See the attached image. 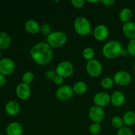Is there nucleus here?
<instances>
[{"label": "nucleus", "instance_id": "nucleus-36", "mask_svg": "<svg viewBox=\"0 0 135 135\" xmlns=\"http://www.w3.org/2000/svg\"><path fill=\"white\" fill-rule=\"evenodd\" d=\"M127 55H129V53H128V51L127 49L125 48H123V50H121V55L123 57H125L127 56Z\"/></svg>", "mask_w": 135, "mask_h": 135}, {"label": "nucleus", "instance_id": "nucleus-28", "mask_svg": "<svg viewBox=\"0 0 135 135\" xmlns=\"http://www.w3.org/2000/svg\"><path fill=\"white\" fill-rule=\"evenodd\" d=\"M127 50L129 55L131 56H135V39L130 40L127 45Z\"/></svg>", "mask_w": 135, "mask_h": 135}, {"label": "nucleus", "instance_id": "nucleus-29", "mask_svg": "<svg viewBox=\"0 0 135 135\" xmlns=\"http://www.w3.org/2000/svg\"><path fill=\"white\" fill-rule=\"evenodd\" d=\"M40 32L43 35L48 36L51 32V28L47 23H44L40 27Z\"/></svg>", "mask_w": 135, "mask_h": 135}, {"label": "nucleus", "instance_id": "nucleus-4", "mask_svg": "<svg viewBox=\"0 0 135 135\" xmlns=\"http://www.w3.org/2000/svg\"><path fill=\"white\" fill-rule=\"evenodd\" d=\"M67 40V34L63 31H52L47 36V43L54 48H59L66 44Z\"/></svg>", "mask_w": 135, "mask_h": 135}, {"label": "nucleus", "instance_id": "nucleus-20", "mask_svg": "<svg viewBox=\"0 0 135 135\" xmlns=\"http://www.w3.org/2000/svg\"><path fill=\"white\" fill-rule=\"evenodd\" d=\"M11 38L5 32H0V50H5L10 46Z\"/></svg>", "mask_w": 135, "mask_h": 135}, {"label": "nucleus", "instance_id": "nucleus-18", "mask_svg": "<svg viewBox=\"0 0 135 135\" xmlns=\"http://www.w3.org/2000/svg\"><path fill=\"white\" fill-rule=\"evenodd\" d=\"M25 30L31 34H36L40 32V25L36 21L33 19H29L25 23Z\"/></svg>", "mask_w": 135, "mask_h": 135}, {"label": "nucleus", "instance_id": "nucleus-26", "mask_svg": "<svg viewBox=\"0 0 135 135\" xmlns=\"http://www.w3.org/2000/svg\"><path fill=\"white\" fill-rule=\"evenodd\" d=\"M34 79V73L31 71H26L22 75V81L25 84H30L33 82Z\"/></svg>", "mask_w": 135, "mask_h": 135}, {"label": "nucleus", "instance_id": "nucleus-27", "mask_svg": "<svg viewBox=\"0 0 135 135\" xmlns=\"http://www.w3.org/2000/svg\"><path fill=\"white\" fill-rule=\"evenodd\" d=\"M101 125L98 123H92L89 127V132L92 135H97L101 131Z\"/></svg>", "mask_w": 135, "mask_h": 135}, {"label": "nucleus", "instance_id": "nucleus-24", "mask_svg": "<svg viewBox=\"0 0 135 135\" xmlns=\"http://www.w3.org/2000/svg\"><path fill=\"white\" fill-rule=\"evenodd\" d=\"M112 125L115 129H120L121 128L123 127L124 123L123 121V118L121 117L119 115H116L113 117V118L112 119Z\"/></svg>", "mask_w": 135, "mask_h": 135}, {"label": "nucleus", "instance_id": "nucleus-11", "mask_svg": "<svg viewBox=\"0 0 135 135\" xmlns=\"http://www.w3.org/2000/svg\"><path fill=\"white\" fill-rule=\"evenodd\" d=\"M16 94L21 100H26L31 96V88L30 85L25 83H19L16 87Z\"/></svg>", "mask_w": 135, "mask_h": 135}, {"label": "nucleus", "instance_id": "nucleus-21", "mask_svg": "<svg viewBox=\"0 0 135 135\" xmlns=\"http://www.w3.org/2000/svg\"><path fill=\"white\" fill-rule=\"evenodd\" d=\"M122 118L124 125L126 126H132L135 123V113L132 111H127L125 112Z\"/></svg>", "mask_w": 135, "mask_h": 135}, {"label": "nucleus", "instance_id": "nucleus-34", "mask_svg": "<svg viewBox=\"0 0 135 135\" xmlns=\"http://www.w3.org/2000/svg\"><path fill=\"white\" fill-rule=\"evenodd\" d=\"M100 3L106 7H111L114 5L115 1L114 0H102V1H100Z\"/></svg>", "mask_w": 135, "mask_h": 135}, {"label": "nucleus", "instance_id": "nucleus-25", "mask_svg": "<svg viewBox=\"0 0 135 135\" xmlns=\"http://www.w3.org/2000/svg\"><path fill=\"white\" fill-rule=\"evenodd\" d=\"M114 84L115 83L113 78L109 77V76L104 77L101 81V85L104 89H109L112 88Z\"/></svg>", "mask_w": 135, "mask_h": 135}, {"label": "nucleus", "instance_id": "nucleus-6", "mask_svg": "<svg viewBox=\"0 0 135 135\" xmlns=\"http://www.w3.org/2000/svg\"><path fill=\"white\" fill-rule=\"evenodd\" d=\"M73 88L68 84L61 86L55 92L57 99L61 102L68 101L73 96Z\"/></svg>", "mask_w": 135, "mask_h": 135}, {"label": "nucleus", "instance_id": "nucleus-22", "mask_svg": "<svg viewBox=\"0 0 135 135\" xmlns=\"http://www.w3.org/2000/svg\"><path fill=\"white\" fill-rule=\"evenodd\" d=\"M73 91L74 93L76 94L81 95L86 93V92L88 90V86L86 83L84 81H78L74 84L73 86Z\"/></svg>", "mask_w": 135, "mask_h": 135}, {"label": "nucleus", "instance_id": "nucleus-3", "mask_svg": "<svg viewBox=\"0 0 135 135\" xmlns=\"http://www.w3.org/2000/svg\"><path fill=\"white\" fill-rule=\"evenodd\" d=\"M73 26L76 32L82 36L88 35L92 32L90 22L86 17H78L75 18Z\"/></svg>", "mask_w": 135, "mask_h": 135}, {"label": "nucleus", "instance_id": "nucleus-15", "mask_svg": "<svg viewBox=\"0 0 135 135\" xmlns=\"http://www.w3.org/2000/svg\"><path fill=\"white\" fill-rule=\"evenodd\" d=\"M23 127L19 122L13 121L8 124L6 127L7 135H22L23 133Z\"/></svg>", "mask_w": 135, "mask_h": 135}, {"label": "nucleus", "instance_id": "nucleus-19", "mask_svg": "<svg viewBox=\"0 0 135 135\" xmlns=\"http://www.w3.org/2000/svg\"><path fill=\"white\" fill-rule=\"evenodd\" d=\"M119 17L120 21L123 22V24L131 21L132 18H133V11L130 8H123L120 11Z\"/></svg>", "mask_w": 135, "mask_h": 135}, {"label": "nucleus", "instance_id": "nucleus-14", "mask_svg": "<svg viewBox=\"0 0 135 135\" xmlns=\"http://www.w3.org/2000/svg\"><path fill=\"white\" fill-rule=\"evenodd\" d=\"M126 101V98L123 92L117 90L113 92L111 95V103L115 107L119 108L124 105Z\"/></svg>", "mask_w": 135, "mask_h": 135}, {"label": "nucleus", "instance_id": "nucleus-5", "mask_svg": "<svg viewBox=\"0 0 135 135\" xmlns=\"http://www.w3.org/2000/svg\"><path fill=\"white\" fill-rule=\"evenodd\" d=\"M57 75L63 77V79L68 78L73 74L74 66L68 61H63L58 63L55 68Z\"/></svg>", "mask_w": 135, "mask_h": 135}, {"label": "nucleus", "instance_id": "nucleus-9", "mask_svg": "<svg viewBox=\"0 0 135 135\" xmlns=\"http://www.w3.org/2000/svg\"><path fill=\"white\" fill-rule=\"evenodd\" d=\"M115 84L120 86H125L131 82V75L126 71H120L116 73L113 77Z\"/></svg>", "mask_w": 135, "mask_h": 135}, {"label": "nucleus", "instance_id": "nucleus-16", "mask_svg": "<svg viewBox=\"0 0 135 135\" xmlns=\"http://www.w3.org/2000/svg\"><path fill=\"white\" fill-rule=\"evenodd\" d=\"M5 111L7 114L9 116H15L19 113L21 111V106L15 100H10L5 104Z\"/></svg>", "mask_w": 135, "mask_h": 135}, {"label": "nucleus", "instance_id": "nucleus-8", "mask_svg": "<svg viewBox=\"0 0 135 135\" xmlns=\"http://www.w3.org/2000/svg\"><path fill=\"white\" fill-rule=\"evenodd\" d=\"M15 67V63L11 58L3 57L0 60V74L1 75H11L14 73Z\"/></svg>", "mask_w": 135, "mask_h": 135}, {"label": "nucleus", "instance_id": "nucleus-1", "mask_svg": "<svg viewBox=\"0 0 135 135\" xmlns=\"http://www.w3.org/2000/svg\"><path fill=\"white\" fill-rule=\"evenodd\" d=\"M30 54L33 61L39 65H47L53 59L52 47L47 42L36 44L30 50Z\"/></svg>", "mask_w": 135, "mask_h": 135}, {"label": "nucleus", "instance_id": "nucleus-32", "mask_svg": "<svg viewBox=\"0 0 135 135\" xmlns=\"http://www.w3.org/2000/svg\"><path fill=\"white\" fill-rule=\"evenodd\" d=\"M45 76L49 80H53L55 79V76H57V73L55 72V71H51V70H49V71H46V74H45Z\"/></svg>", "mask_w": 135, "mask_h": 135}, {"label": "nucleus", "instance_id": "nucleus-30", "mask_svg": "<svg viewBox=\"0 0 135 135\" xmlns=\"http://www.w3.org/2000/svg\"><path fill=\"white\" fill-rule=\"evenodd\" d=\"M117 135H133V132L128 127H123L119 129Z\"/></svg>", "mask_w": 135, "mask_h": 135}, {"label": "nucleus", "instance_id": "nucleus-10", "mask_svg": "<svg viewBox=\"0 0 135 135\" xmlns=\"http://www.w3.org/2000/svg\"><path fill=\"white\" fill-rule=\"evenodd\" d=\"M88 117L93 123H100L105 117V112L103 108L93 105L88 111Z\"/></svg>", "mask_w": 135, "mask_h": 135}, {"label": "nucleus", "instance_id": "nucleus-40", "mask_svg": "<svg viewBox=\"0 0 135 135\" xmlns=\"http://www.w3.org/2000/svg\"><path fill=\"white\" fill-rule=\"evenodd\" d=\"M0 135H3V134H1V133H0Z\"/></svg>", "mask_w": 135, "mask_h": 135}, {"label": "nucleus", "instance_id": "nucleus-39", "mask_svg": "<svg viewBox=\"0 0 135 135\" xmlns=\"http://www.w3.org/2000/svg\"><path fill=\"white\" fill-rule=\"evenodd\" d=\"M133 69H134V70L135 71V63H134V65H133Z\"/></svg>", "mask_w": 135, "mask_h": 135}, {"label": "nucleus", "instance_id": "nucleus-33", "mask_svg": "<svg viewBox=\"0 0 135 135\" xmlns=\"http://www.w3.org/2000/svg\"><path fill=\"white\" fill-rule=\"evenodd\" d=\"M63 82H64V79L61 77V76H58V75H57L55 77V79H54V83H55V85L59 86L63 85Z\"/></svg>", "mask_w": 135, "mask_h": 135}, {"label": "nucleus", "instance_id": "nucleus-13", "mask_svg": "<svg viewBox=\"0 0 135 135\" xmlns=\"http://www.w3.org/2000/svg\"><path fill=\"white\" fill-rule=\"evenodd\" d=\"M93 35L98 41H104L109 36V30L105 25H98L95 27L93 31Z\"/></svg>", "mask_w": 135, "mask_h": 135}, {"label": "nucleus", "instance_id": "nucleus-17", "mask_svg": "<svg viewBox=\"0 0 135 135\" xmlns=\"http://www.w3.org/2000/svg\"><path fill=\"white\" fill-rule=\"evenodd\" d=\"M124 36L129 40L135 39V22L133 21L124 23L122 26Z\"/></svg>", "mask_w": 135, "mask_h": 135}, {"label": "nucleus", "instance_id": "nucleus-37", "mask_svg": "<svg viewBox=\"0 0 135 135\" xmlns=\"http://www.w3.org/2000/svg\"><path fill=\"white\" fill-rule=\"evenodd\" d=\"M87 2L88 3H98V2H100V1H98V0H96V1H87Z\"/></svg>", "mask_w": 135, "mask_h": 135}, {"label": "nucleus", "instance_id": "nucleus-23", "mask_svg": "<svg viewBox=\"0 0 135 135\" xmlns=\"http://www.w3.org/2000/svg\"><path fill=\"white\" fill-rule=\"evenodd\" d=\"M83 56L88 61L94 59L95 56V51L92 47H86L83 50Z\"/></svg>", "mask_w": 135, "mask_h": 135}, {"label": "nucleus", "instance_id": "nucleus-38", "mask_svg": "<svg viewBox=\"0 0 135 135\" xmlns=\"http://www.w3.org/2000/svg\"><path fill=\"white\" fill-rule=\"evenodd\" d=\"M1 55H2V54H1V50H0V60L2 59V58H1Z\"/></svg>", "mask_w": 135, "mask_h": 135}, {"label": "nucleus", "instance_id": "nucleus-35", "mask_svg": "<svg viewBox=\"0 0 135 135\" xmlns=\"http://www.w3.org/2000/svg\"><path fill=\"white\" fill-rule=\"evenodd\" d=\"M7 83L6 76L0 74V87H2L5 85Z\"/></svg>", "mask_w": 135, "mask_h": 135}, {"label": "nucleus", "instance_id": "nucleus-12", "mask_svg": "<svg viewBox=\"0 0 135 135\" xmlns=\"http://www.w3.org/2000/svg\"><path fill=\"white\" fill-rule=\"evenodd\" d=\"M93 101L95 105L104 108L110 104L111 96L105 92H98L94 96Z\"/></svg>", "mask_w": 135, "mask_h": 135}, {"label": "nucleus", "instance_id": "nucleus-7", "mask_svg": "<svg viewBox=\"0 0 135 135\" xmlns=\"http://www.w3.org/2000/svg\"><path fill=\"white\" fill-rule=\"evenodd\" d=\"M86 69L90 76L92 77H98L102 73V65L100 61L94 59L87 62Z\"/></svg>", "mask_w": 135, "mask_h": 135}, {"label": "nucleus", "instance_id": "nucleus-2", "mask_svg": "<svg viewBox=\"0 0 135 135\" xmlns=\"http://www.w3.org/2000/svg\"><path fill=\"white\" fill-rule=\"evenodd\" d=\"M122 44L119 41L111 40L106 42L102 47V54L108 59H114L121 55Z\"/></svg>", "mask_w": 135, "mask_h": 135}, {"label": "nucleus", "instance_id": "nucleus-31", "mask_svg": "<svg viewBox=\"0 0 135 135\" xmlns=\"http://www.w3.org/2000/svg\"><path fill=\"white\" fill-rule=\"evenodd\" d=\"M71 4L75 8L80 9L84 7V4H85V1L84 0H71Z\"/></svg>", "mask_w": 135, "mask_h": 135}]
</instances>
